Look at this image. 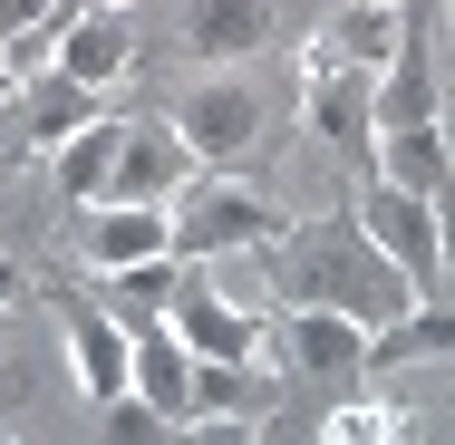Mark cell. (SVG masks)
<instances>
[{"instance_id":"1","label":"cell","mask_w":455,"mask_h":445,"mask_svg":"<svg viewBox=\"0 0 455 445\" xmlns=\"http://www.w3.org/2000/svg\"><path fill=\"white\" fill-rule=\"evenodd\" d=\"M262 262H272V281H281V300H291V310H349L359 330H397V320L417 310V281H407V271L359 233V213L291 223Z\"/></svg>"},{"instance_id":"2","label":"cell","mask_w":455,"mask_h":445,"mask_svg":"<svg viewBox=\"0 0 455 445\" xmlns=\"http://www.w3.org/2000/svg\"><path fill=\"white\" fill-rule=\"evenodd\" d=\"M175 213V252L184 262H223V252H272L281 233H291V213H281L272 194L252 175H194L165 203Z\"/></svg>"},{"instance_id":"3","label":"cell","mask_w":455,"mask_h":445,"mask_svg":"<svg viewBox=\"0 0 455 445\" xmlns=\"http://www.w3.org/2000/svg\"><path fill=\"white\" fill-rule=\"evenodd\" d=\"M349 213H359L368 242L417 281V300H436V281H446V223H436V203H427V194H407V184H378V175H368Z\"/></svg>"},{"instance_id":"4","label":"cell","mask_w":455,"mask_h":445,"mask_svg":"<svg viewBox=\"0 0 455 445\" xmlns=\"http://www.w3.org/2000/svg\"><path fill=\"white\" fill-rule=\"evenodd\" d=\"M165 126L194 146L204 175H233V165L252 155V136H262V97L243 88V78H204V88H184L175 107H165Z\"/></svg>"},{"instance_id":"5","label":"cell","mask_w":455,"mask_h":445,"mask_svg":"<svg viewBox=\"0 0 455 445\" xmlns=\"http://www.w3.org/2000/svg\"><path fill=\"white\" fill-rule=\"evenodd\" d=\"M368 368H378V330H359L349 310H281V377L359 387Z\"/></svg>"},{"instance_id":"6","label":"cell","mask_w":455,"mask_h":445,"mask_svg":"<svg viewBox=\"0 0 455 445\" xmlns=\"http://www.w3.org/2000/svg\"><path fill=\"white\" fill-rule=\"evenodd\" d=\"M165 330H175L194 358H262V310H252V300H223L204 262L184 271V290H175V310H165Z\"/></svg>"},{"instance_id":"7","label":"cell","mask_w":455,"mask_h":445,"mask_svg":"<svg viewBox=\"0 0 455 445\" xmlns=\"http://www.w3.org/2000/svg\"><path fill=\"white\" fill-rule=\"evenodd\" d=\"M59 339H68V377L88 387L97 407H126V368H136V339L107 320V300L68 290V300H59Z\"/></svg>"},{"instance_id":"8","label":"cell","mask_w":455,"mask_h":445,"mask_svg":"<svg viewBox=\"0 0 455 445\" xmlns=\"http://www.w3.org/2000/svg\"><path fill=\"white\" fill-rule=\"evenodd\" d=\"M300 116H310L349 165H378V78H368V68H310V78H300Z\"/></svg>"},{"instance_id":"9","label":"cell","mask_w":455,"mask_h":445,"mask_svg":"<svg viewBox=\"0 0 455 445\" xmlns=\"http://www.w3.org/2000/svg\"><path fill=\"white\" fill-rule=\"evenodd\" d=\"M194 175L204 165H194V146H184L165 116H126V165H116V194L107 203H175Z\"/></svg>"},{"instance_id":"10","label":"cell","mask_w":455,"mask_h":445,"mask_svg":"<svg viewBox=\"0 0 455 445\" xmlns=\"http://www.w3.org/2000/svg\"><path fill=\"white\" fill-rule=\"evenodd\" d=\"M397 49H407V10H368V0H349L330 29H310V49H300V78L310 68H397Z\"/></svg>"},{"instance_id":"11","label":"cell","mask_w":455,"mask_h":445,"mask_svg":"<svg viewBox=\"0 0 455 445\" xmlns=\"http://www.w3.org/2000/svg\"><path fill=\"white\" fill-rule=\"evenodd\" d=\"M78 252H88V271L156 262V252H175V213H165V203H88Z\"/></svg>"},{"instance_id":"12","label":"cell","mask_w":455,"mask_h":445,"mask_svg":"<svg viewBox=\"0 0 455 445\" xmlns=\"http://www.w3.org/2000/svg\"><path fill=\"white\" fill-rule=\"evenodd\" d=\"M281 407V368L272 358H194V417H243V426H262ZM184 417V426H194Z\"/></svg>"},{"instance_id":"13","label":"cell","mask_w":455,"mask_h":445,"mask_svg":"<svg viewBox=\"0 0 455 445\" xmlns=\"http://www.w3.org/2000/svg\"><path fill=\"white\" fill-rule=\"evenodd\" d=\"M126 397H136V407H156L165 426H184V417H194V349H184L165 320H156V330H136V368H126Z\"/></svg>"},{"instance_id":"14","label":"cell","mask_w":455,"mask_h":445,"mask_svg":"<svg viewBox=\"0 0 455 445\" xmlns=\"http://www.w3.org/2000/svg\"><path fill=\"white\" fill-rule=\"evenodd\" d=\"M59 68L78 78V88H116L126 68H136V20L126 10H97V20H59Z\"/></svg>"},{"instance_id":"15","label":"cell","mask_w":455,"mask_h":445,"mask_svg":"<svg viewBox=\"0 0 455 445\" xmlns=\"http://www.w3.org/2000/svg\"><path fill=\"white\" fill-rule=\"evenodd\" d=\"M184 252H156V262H126V271H97V300H107V320L136 339V330H156L165 310H175V290H184Z\"/></svg>"},{"instance_id":"16","label":"cell","mask_w":455,"mask_h":445,"mask_svg":"<svg viewBox=\"0 0 455 445\" xmlns=\"http://www.w3.org/2000/svg\"><path fill=\"white\" fill-rule=\"evenodd\" d=\"M272 39V0H184V49L204 68H233Z\"/></svg>"},{"instance_id":"17","label":"cell","mask_w":455,"mask_h":445,"mask_svg":"<svg viewBox=\"0 0 455 445\" xmlns=\"http://www.w3.org/2000/svg\"><path fill=\"white\" fill-rule=\"evenodd\" d=\"M116 165H126V116H97V126H78V136L49 155V175H59V194H68L78 213L116 194Z\"/></svg>"},{"instance_id":"18","label":"cell","mask_w":455,"mask_h":445,"mask_svg":"<svg viewBox=\"0 0 455 445\" xmlns=\"http://www.w3.org/2000/svg\"><path fill=\"white\" fill-rule=\"evenodd\" d=\"M97 116H107L97 88H78L68 68H49V78H29V88H20V136H29L39 155H59V146H68L78 126H97Z\"/></svg>"},{"instance_id":"19","label":"cell","mask_w":455,"mask_h":445,"mask_svg":"<svg viewBox=\"0 0 455 445\" xmlns=\"http://www.w3.org/2000/svg\"><path fill=\"white\" fill-rule=\"evenodd\" d=\"M368 175H378V184H407V194H427V203H436V194L455 184L446 116H436V126H387V136H378V165H368Z\"/></svg>"},{"instance_id":"20","label":"cell","mask_w":455,"mask_h":445,"mask_svg":"<svg viewBox=\"0 0 455 445\" xmlns=\"http://www.w3.org/2000/svg\"><path fill=\"white\" fill-rule=\"evenodd\" d=\"M455 358V300H417L397 330H378V368L368 377H387V368H436Z\"/></svg>"},{"instance_id":"21","label":"cell","mask_w":455,"mask_h":445,"mask_svg":"<svg viewBox=\"0 0 455 445\" xmlns=\"http://www.w3.org/2000/svg\"><path fill=\"white\" fill-rule=\"evenodd\" d=\"M446 107H436V68L417 59V39L397 49V68H378V136L387 126H436Z\"/></svg>"},{"instance_id":"22","label":"cell","mask_w":455,"mask_h":445,"mask_svg":"<svg viewBox=\"0 0 455 445\" xmlns=\"http://www.w3.org/2000/svg\"><path fill=\"white\" fill-rule=\"evenodd\" d=\"M417 426H407V407L397 397H368V387H349L330 417H320V445H407Z\"/></svg>"},{"instance_id":"23","label":"cell","mask_w":455,"mask_h":445,"mask_svg":"<svg viewBox=\"0 0 455 445\" xmlns=\"http://www.w3.org/2000/svg\"><path fill=\"white\" fill-rule=\"evenodd\" d=\"M175 445H262V426H243V417H194V426H175Z\"/></svg>"},{"instance_id":"24","label":"cell","mask_w":455,"mask_h":445,"mask_svg":"<svg viewBox=\"0 0 455 445\" xmlns=\"http://www.w3.org/2000/svg\"><path fill=\"white\" fill-rule=\"evenodd\" d=\"M49 20H59V0H0V49L29 39V29H49Z\"/></svg>"},{"instance_id":"25","label":"cell","mask_w":455,"mask_h":445,"mask_svg":"<svg viewBox=\"0 0 455 445\" xmlns=\"http://www.w3.org/2000/svg\"><path fill=\"white\" fill-rule=\"evenodd\" d=\"M156 426H165V417H156V407H136V397H126V407H107V436H116V445L156 436Z\"/></svg>"},{"instance_id":"26","label":"cell","mask_w":455,"mask_h":445,"mask_svg":"<svg viewBox=\"0 0 455 445\" xmlns=\"http://www.w3.org/2000/svg\"><path fill=\"white\" fill-rule=\"evenodd\" d=\"M97 10H126V0H59V20H97Z\"/></svg>"},{"instance_id":"27","label":"cell","mask_w":455,"mask_h":445,"mask_svg":"<svg viewBox=\"0 0 455 445\" xmlns=\"http://www.w3.org/2000/svg\"><path fill=\"white\" fill-rule=\"evenodd\" d=\"M436 223H446V262H455V184L436 194Z\"/></svg>"},{"instance_id":"28","label":"cell","mask_w":455,"mask_h":445,"mask_svg":"<svg viewBox=\"0 0 455 445\" xmlns=\"http://www.w3.org/2000/svg\"><path fill=\"white\" fill-rule=\"evenodd\" d=\"M10 290H20V262H0V310H10Z\"/></svg>"},{"instance_id":"29","label":"cell","mask_w":455,"mask_h":445,"mask_svg":"<svg viewBox=\"0 0 455 445\" xmlns=\"http://www.w3.org/2000/svg\"><path fill=\"white\" fill-rule=\"evenodd\" d=\"M0 97H20V68H10V49H0Z\"/></svg>"},{"instance_id":"30","label":"cell","mask_w":455,"mask_h":445,"mask_svg":"<svg viewBox=\"0 0 455 445\" xmlns=\"http://www.w3.org/2000/svg\"><path fill=\"white\" fill-rule=\"evenodd\" d=\"M368 10H407V0H368Z\"/></svg>"},{"instance_id":"31","label":"cell","mask_w":455,"mask_h":445,"mask_svg":"<svg viewBox=\"0 0 455 445\" xmlns=\"http://www.w3.org/2000/svg\"><path fill=\"white\" fill-rule=\"evenodd\" d=\"M446 146H455V126H446Z\"/></svg>"},{"instance_id":"32","label":"cell","mask_w":455,"mask_h":445,"mask_svg":"<svg viewBox=\"0 0 455 445\" xmlns=\"http://www.w3.org/2000/svg\"><path fill=\"white\" fill-rule=\"evenodd\" d=\"M0 445H20V436H0Z\"/></svg>"}]
</instances>
